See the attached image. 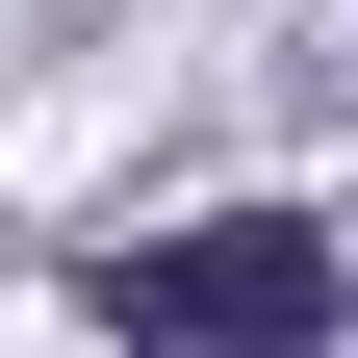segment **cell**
Instances as JSON below:
<instances>
[{
  "instance_id": "6da1fadb",
  "label": "cell",
  "mask_w": 358,
  "mask_h": 358,
  "mask_svg": "<svg viewBox=\"0 0 358 358\" xmlns=\"http://www.w3.org/2000/svg\"><path fill=\"white\" fill-rule=\"evenodd\" d=\"M77 307H103L128 358H333V333H358V205H205V231H128V256H77Z\"/></svg>"
}]
</instances>
